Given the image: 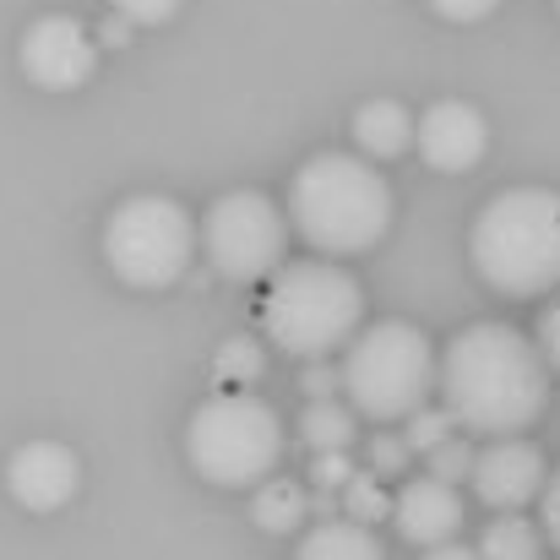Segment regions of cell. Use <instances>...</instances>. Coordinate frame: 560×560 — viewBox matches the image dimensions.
I'll return each instance as SVG.
<instances>
[{"mask_svg":"<svg viewBox=\"0 0 560 560\" xmlns=\"http://www.w3.org/2000/svg\"><path fill=\"white\" fill-rule=\"evenodd\" d=\"M441 402L468 435H517L550 402V365L517 327L474 322L441 354Z\"/></svg>","mask_w":560,"mask_h":560,"instance_id":"6da1fadb","label":"cell"},{"mask_svg":"<svg viewBox=\"0 0 560 560\" xmlns=\"http://www.w3.org/2000/svg\"><path fill=\"white\" fill-rule=\"evenodd\" d=\"M289 223L322 256H360L392 229V186L371 159L316 153L289 186Z\"/></svg>","mask_w":560,"mask_h":560,"instance_id":"7a4b0ae2","label":"cell"},{"mask_svg":"<svg viewBox=\"0 0 560 560\" xmlns=\"http://www.w3.org/2000/svg\"><path fill=\"white\" fill-rule=\"evenodd\" d=\"M468 256L495 294L534 300L560 289V190L517 186L479 207Z\"/></svg>","mask_w":560,"mask_h":560,"instance_id":"3957f363","label":"cell"},{"mask_svg":"<svg viewBox=\"0 0 560 560\" xmlns=\"http://www.w3.org/2000/svg\"><path fill=\"white\" fill-rule=\"evenodd\" d=\"M365 316V289L349 267L338 261H289L272 272L267 305H261V332L272 349L294 360H322L354 338Z\"/></svg>","mask_w":560,"mask_h":560,"instance_id":"277c9868","label":"cell"},{"mask_svg":"<svg viewBox=\"0 0 560 560\" xmlns=\"http://www.w3.org/2000/svg\"><path fill=\"white\" fill-rule=\"evenodd\" d=\"M190 468L218 490L267 485L283 463V419L256 392H218L207 397L186 424Z\"/></svg>","mask_w":560,"mask_h":560,"instance_id":"5b68a950","label":"cell"},{"mask_svg":"<svg viewBox=\"0 0 560 560\" xmlns=\"http://www.w3.org/2000/svg\"><path fill=\"white\" fill-rule=\"evenodd\" d=\"M343 392L365 419H408L435 386V349L413 322H375L343 354Z\"/></svg>","mask_w":560,"mask_h":560,"instance_id":"8992f818","label":"cell"},{"mask_svg":"<svg viewBox=\"0 0 560 560\" xmlns=\"http://www.w3.org/2000/svg\"><path fill=\"white\" fill-rule=\"evenodd\" d=\"M201 245V229L170 196H126L104 223V261L131 289H170L180 283Z\"/></svg>","mask_w":560,"mask_h":560,"instance_id":"52a82bcc","label":"cell"},{"mask_svg":"<svg viewBox=\"0 0 560 560\" xmlns=\"http://www.w3.org/2000/svg\"><path fill=\"white\" fill-rule=\"evenodd\" d=\"M201 250H207L218 278L256 283V278L283 267L289 212H278V201L261 190H229L201 218Z\"/></svg>","mask_w":560,"mask_h":560,"instance_id":"ba28073f","label":"cell"},{"mask_svg":"<svg viewBox=\"0 0 560 560\" xmlns=\"http://www.w3.org/2000/svg\"><path fill=\"white\" fill-rule=\"evenodd\" d=\"M16 66H22V77H27L33 88H44V93H77V88H88L93 71H98V38L88 33V22H77V16H66V11H49V16H38V22L22 33Z\"/></svg>","mask_w":560,"mask_h":560,"instance_id":"9c48e42d","label":"cell"},{"mask_svg":"<svg viewBox=\"0 0 560 560\" xmlns=\"http://www.w3.org/2000/svg\"><path fill=\"white\" fill-rule=\"evenodd\" d=\"M474 495L490 506V512H523L528 501L545 495L550 485V468H545V452L534 441H517V435H501L490 441L479 457H474Z\"/></svg>","mask_w":560,"mask_h":560,"instance_id":"30bf717a","label":"cell"},{"mask_svg":"<svg viewBox=\"0 0 560 560\" xmlns=\"http://www.w3.org/2000/svg\"><path fill=\"white\" fill-rule=\"evenodd\" d=\"M413 148H419V159L435 175H468L485 159V148H490V120L468 98H441V104H430L419 115Z\"/></svg>","mask_w":560,"mask_h":560,"instance_id":"8fae6325","label":"cell"},{"mask_svg":"<svg viewBox=\"0 0 560 560\" xmlns=\"http://www.w3.org/2000/svg\"><path fill=\"white\" fill-rule=\"evenodd\" d=\"M5 490L22 512H60L82 490V463L66 441H27L5 463Z\"/></svg>","mask_w":560,"mask_h":560,"instance_id":"7c38bea8","label":"cell"},{"mask_svg":"<svg viewBox=\"0 0 560 560\" xmlns=\"http://www.w3.org/2000/svg\"><path fill=\"white\" fill-rule=\"evenodd\" d=\"M392 517H397V534L408 539V545H424V550H435V545H452L457 539V528H463V495H457V485H446V479H408L402 490H397V506H392Z\"/></svg>","mask_w":560,"mask_h":560,"instance_id":"4fadbf2b","label":"cell"},{"mask_svg":"<svg viewBox=\"0 0 560 560\" xmlns=\"http://www.w3.org/2000/svg\"><path fill=\"white\" fill-rule=\"evenodd\" d=\"M413 131H419V120L397 98H371L354 115V142H360L365 159H397V153H408L413 148Z\"/></svg>","mask_w":560,"mask_h":560,"instance_id":"5bb4252c","label":"cell"},{"mask_svg":"<svg viewBox=\"0 0 560 560\" xmlns=\"http://www.w3.org/2000/svg\"><path fill=\"white\" fill-rule=\"evenodd\" d=\"M294 560H386V550H381V539H375L365 523L332 517V523H316L300 539V556Z\"/></svg>","mask_w":560,"mask_h":560,"instance_id":"9a60e30c","label":"cell"},{"mask_svg":"<svg viewBox=\"0 0 560 560\" xmlns=\"http://www.w3.org/2000/svg\"><path fill=\"white\" fill-rule=\"evenodd\" d=\"M250 517H256L261 534H294L311 517V495H305L300 479H267V485H256Z\"/></svg>","mask_w":560,"mask_h":560,"instance_id":"2e32d148","label":"cell"},{"mask_svg":"<svg viewBox=\"0 0 560 560\" xmlns=\"http://www.w3.org/2000/svg\"><path fill=\"white\" fill-rule=\"evenodd\" d=\"M479 560H545V534L517 517V512H501L495 523H485L479 534Z\"/></svg>","mask_w":560,"mask_h":560,"instance_id":"e0dca14e","label":"cell"},{"mask_svg":"<svg viewBox=\"0 0 560 560\" xmlns=\"http://www.w3.org/2000/svg\"><path fill=\"white\" fill-rule=\"evenodd\" d=\"M300 435L311 452H349L354 446V408L343 402H305V419H300Z\"/></svg>","mask_w":560,"mask_h":560,"instance_id":"ac0fdd59","label":"cell"},{"mask_svg":"<svg viewBox=\"0 0 560 560\" xmlns=\"http://www.w3.org/2000/svg\"><path fill=\"white\" fill-rule=\"evenodd\" d=\"M212 371H218L223 386H240V392H245V386H256L261 371H267V349H261L256 338H245V332H240V338H223L218 354H212Z\"/></svg>","mask_w":560,"mask_h":560,"instance_id":"d6986e66","label":"cell"},{"mask_svg":"<svg viewBox=\"0 0 560 560\" xmlns=\"http://www.w3.org/2000/svg\"><path fill=\"white\" fill-rule=\"evenodd\" d=\"M392 506H397V495L381 485V474H371V468L343 485V517H349V523H365V528H371V523H386Z\"/></svg>","mask_w":560,"mask_h":560,"instance_id":"ffe728a7","label":"cell"},{"mask_svg":"<svg viewBox=\"0 0 560 560\" xmlns=\"http://www.w3.org/2000/svg\"><path fill=\"white\" fill-rule=\"evenodd\" d=\"M452 435H457V419H452L446 408H430V402H424L419 413L402 419V441H408L413 452H424V457H430L441 441H452Z\"/></svg>","mask_w":560,"mask_h":560,"instance_id":"44dd1931","label":"cell"},{"mask_svg":"<svg viewBox=\"0 0 560 560\" xmlns=\"http://www.w3.org/2000/svg\"><path fill=\"white\" fill-rule=\"evenodd\" d=\"M474 446L463 441V435H452V441H441L435 452H430V479H446V485H457V479H474Z\"/></svg>","mask_w":560,"mask_h":560,"instance_id":"7402d4cb","label":"cell"},{"mask_svg":"<svg viewBox=\"0 0 560 560\" xmlns=\"http://www.w3.org/2000/svg\"><path fill=\"white\" fill-rule=\"evenodd\" d=\"M408 463H413V446H408L402 435H375L371 441V474H381V479H402Z\"/></svg>","mask_w":560,"mask_h":560,"instance_id":"603a6c76","label":"cell"},{"mask_svg":"<svg viewBox=\"0 0 560 560\" xmlns=\"http://www.w3.org/2000/svg\"><path fill=\"white\" fill-rule=\"evenodd\" d=\"M349 479H354L349 452H316V457H311V485H316V490H343Z\"/></svg>","mask_w":560,"mask_h":560,"instance_id":"cb8c5ba5","label":"cell"},{"mask_svg":"<svg viewBox=\"0 0 560 560\" xmlns=\"http://www.w3.org/2000/svg\"><path fill=\"white\" fill-rule=\"evenodd\" d=\"M180 11V0H115V16H126L131 27H164Z\"/></svg>","mask_w":560,"mask_h":560,"instance_id":"d4e9b609","label":"cell"},{"mask_svg":"<svg viewBox=\"0 0 560 560\" xmlns=\"http://www.w3.org/2000/svg\"><path fill=\"white\" fill-rule=\"evenodd\" d=\"M338 386H343V371H332V365H322V360H311L305 375H300V392H305L311 402H327Z\"/></svg>","mask_w":560,"mask_h":560,"instance_id":"484cf974","label":"cell"},{"mask_svg":"<svg viewBox=\"0 0 560 560\" xmlns=\"http://www.w3.org/2000/svg\"><path fill=\"white\" fill-rule=\"evenodd\" d=\"M495 5H501V0H430V11L446 16V22H485Z\"/></svg>","mask_w":560,"mask_h":560,"instance_id":"4316f807","label":"cell"},{"mask_svg":"<svg viewBox=\"0 0 560 560\" xmlns=\"http://www.w3.org/2000/svg\"><path fill=\"white\" fill-rule=\"evenodd\" d=\"M539 354L550 371H560V300L545 305V316H539Z\"/></svg>","mask_w":560,"mask_h":560,"instance_id":"83f0119b","label":"cell"},{"mask_svg":"<svg viewBox=\"0 0 560 560\" xmlns=\"http://www.w3.org/2000/svg\"><path fill=\"white\" fill-rule=\"evenodd\" d=\"M539 523H545V539L560 550V468L550 474V485H545V495H539Z\"/></svg>","mask_w":560,"mask_h":560,"instance_id":"f1b7e54d","label":"cell"},{"mask_svg":"<svg viewBox=\"0 0 560 560\" xmlns=\"http://www.w3.org/2000/svg\"><path fill=\"white\" fill-rule=\"evenodd\" d=\"M126 38H131V22H126V16H109V22L98 27V44H109V49H120Z\"/></svg>","mask_w":560,"mask_h":560,"instance_id":"f546056e","label":"cell"},{"mask_svg":"<svg viewBox=\"0 0 560 560\" xmlns=\"http://www.w3.org/2000/svg\"><path fill=\"white\" fill-rule=\"evenodd\" d=\"M311 517L332 523V517H338V490H316V495H311Z\"/></svg>","mask_w":560,"mask_h":560,"instance_id":"4dcf8cb0","label":"cell"},{"mask_svg":"<svg viewBox=\"0 0 560 560\" xmlns=\"http://www.w3.org/2000/svg\"><path fill=\"white\" fill-rule=\"evenodd\" d=\"M424 560H479V550H468V545H435V550H424Z\"/></svg>","mask_w":560,"mask_h":560,"instance_id":"1f68e13d","label":"cell"},{"mask_svg":"<svg viewBox=\"0 0 560 560\" xmlns=\"http://www.w3.org/2000/svg\"><path fill=\"white\" fill-rule=\"evenodd\" d=\"M556 11H560V0H556Z\"/></svg>","mask_w":560,"mask_h":560,"instance_id":"d6a6232c","label":"cell"}]
</instances>
